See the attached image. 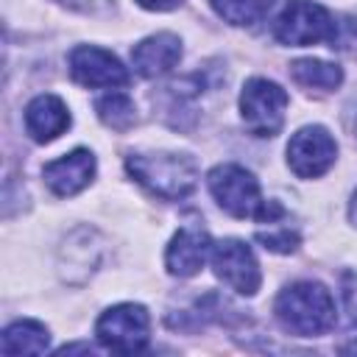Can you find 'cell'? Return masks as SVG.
Masks as SVG:
<instances>
[{
    "label": "cell",
    "mask_w": 357,
    "mask_h": 357,
    "mask_svg": "<svg viewBox=\"0 0 357 357\" xmlns=\"http://www.w3.org/2000/svg\"><path fill=\"white\" fill-rule=\"evenodd\" d=\"M206 184L218 206L231 218H240V220L251 218L259 223H273L284 218V209L276 201H265L254 173H248L240 165L226 162V165L212 167Z\"/></svg>",
    "instance_id": "6da1fadb"
},
{
    "label": "cell",
    "mask_w": 357,
    "mask_h": 357,
    "mask_svg": "<svg viewBox=\"0 0 357 357\" xmlns=\"http://www.w3.org/2000/svg\"><path fill=\"white\" fill-rule=\"evenodd\" d=\"M273 312L282 329L298 337L324 335L335 326V301L329 290L321 282H310V279L287 284L276 296Z\"/></svg>",
    "instance_id": "7a4b0ae2"
},
{
    "label": "cell",
    "mask_w": 357,
    "mask_h": 357,
    "mask_svg": "<svg viewBox=\"0 0 357 357\" xmlns=\"http://www.w3.org/2000/svg\"><path fill=\"white\" fill-rule=\"evenodd\" d=\"M128 176L162 201L187 198L198 184V165L187 153H128Z\"/></svg>",
    "instance_id": "3957f363"
},
{
    "label": "cell",
    "mask_w": 357,
    "mask_h": 357,
    "mask_svg": "<svg viewBox=\"0 0 357 357\" xmlns=\"http://www.w3.org/2000/svg\"><path fill=\"white\" fill-rule=\"evenodd\" d=\"M337 20L312 0H287L273 22V36L290 47H307L318 42H332Z\"/></svg>",
    "instance_id": "277c9868"
},
{
    "label": "cell",
    "mask_w": 357,
    "mask_h": 357,
    "mask_svg": "<svg viewBox=\"0 0 357 357\" xmlns=\"http://www.w3.org/2000/svg\"><path fill=\"white\" fill-rule=\"evenodd\" d=\"M98 343L114 354H139L151 340V315L142 304L126 301L100 312L95 324Z\"/></svg>",
    "instance_id": "5b68a950"
},
{
    "label": "cell",
    "mask_w": 357,
    "mask_h": 357,
    "mask_svg": "<svg viewBox=\"0 0 357 357\" xmlns=\"http://www.w3.org/2000/svg\"><path fill=\"white\" fill-rule=\"evenodd\" d=\"M287 92L268 78H248L240 92V117L254 137H276L284 126Z\"/></svg>",
    "instance_id": "8992f818"
},
{
    "label": "cell",
    "mask_w": 357,
    "mask_h": 357,
    "mask_svg": "<svg viewBox=\"0 0 357 357\" xmlns=\"http://www.w3.org/2000/svg\"><path fill=\"white\" fill-rule=\"evenodd\" d=\"M209 257H212L215 276L223 284H229L240 296H257V290L262 284V271H259V262L248 243H243L237 237H226L220 243H212Z\"/></svg>",
    "instance_id": "52a82bcc"
},
{
    "label": "cell",
    "mask_w": 357,
    "mask_h": 357,
    "mask_svg": "<svg viewBox=\"0 0 357 357\" xmlns=\"http://www.w3.org/2000/svg\"><path fill=\"white\" fill-rule=\"evenodd\" d=\"M337 159V142L324 126H304L287 142V165L298 178L324 176Z\"/></svg>",
    "instance_id": "ba28073f"
},
{
    "label": "cell",
    "mask_w": 357,
    "mask_h": 357,
    "mask_svg": "<svg viewBox=\"0 0 357 357\" xmlns=\"http://www.w3.org/2000/svg\"><path fill=\"white\" fill-rule=\"evenodd\" d=\"M70 75L75 84L89 89H117L128 84V70L103 47L78 45L70 50Z\"/></svg>",
    "instance_id": "9c48e42d"
},
{
    "label": "cell",
    "mask_w": 357,
    "mask_h": 357,
    "mask_svg": "<svg viewBox=\"0 0 357 357\" xmlns=\"http://www.w3.org/2000/svg\"><path fill=\"white\" fill-rule=\"evenodd\" d=\"M95 167H98V165H95L92 151L75 148V151H70V153H64V156L47 162V165L42 167V178H45V184L50 187L53 195L70 198V195H78L84 187L92 184Z\"/></svg>",
    "instance_id": "30bf717a"
},
{
    "label": "cell",
    "mask_w": 357,
    "mask_h": 357,
    "mask_svg": "<svg viewBox=\"0 0 357 357\" xmlns=\"http://www.w3.org/2000/svg\"><path fill=\"white\" fill-rule=\"evenodd\" d=\"M209 254H212V240H209L206 229H201V226H181L173 234V240L167 243V251H165L167 273L178 276V279L195 276L204 268Z\"/></svg>",
    "instance_id": "8fae6325"
},
{
    "label": "cell",
    "mask_w": 357,
    "mask_h": 357,
    "mask_svg": "<svg viewBox=\"0 0 357 357\" xmlns=\"http://www.w3.org/2000/svg\"><path fill=\"white\" fill-rule=\"evenodd\" d=\"M181 59V39L170 31L145 36L131 50V64L142 78H159L170 73Z\"/></svg>",
    "instance_id": "7c38bea8"
},
{
    "label": "cell",
    "mask_w": 357,
    "mask_h": 357,
    "mask_svg": "<svg viewBox=\"0 0 357 357\" xmlns=\"http://www.w3.org/2000/svg\"><path fill=\"white\" fill-rule=\"evenodd\" d=\"M73 117L67 103L59 95H36L25 106V131L33 142H53L70 128Z\"/></svg>",
    "instance_id": "4fadbf2b"
},
{
    "label": "cell",
    "mask_w": 357,
    "mask_h": 357,
    "mask_svg": "<svg viewBox=\"0 0 357 357\" xmlns=\"http://www.w3.org/2000/svg\"><path fill=\"white\" fill-rule=\"evenodd\" d=\"M50 346V332L45 324L22 318L14 321L11 326H6L3 340H0V351L3 354H45V349Z\"/></svg>",
    "instance_id": "5bb4252c"
},
{
    "label": "cell",
    "mask_w": 357,
    "mask_h": 357,
    "mask_svg": "<svg viewBox=\"0 0 357 357\" xmlns=\"http://www.w3.org/2000/svg\"><path fill=\"white\" fill-rule=\"evenodd\" d=\"M290 75L304 89H337L343 84V70L337 64L321 61V59H296L290 64Z\"/></svg>",
    "instance_id": "9a60e30c"
},
{
    "label": "cell",
    "mask_w": 357,
    "mask_h": 357,
    "mask_svg": "<svg viewBox=\"0 0 357 357\" xmlns=\"http://www.w3.org/2000/svg\"><path fill=\"white\" fill-rule=\"evenodd\" d=\"M215 14L234 28H251L265 20L271 0H209Z\"/></svg>",
    "instance_id": "2e32d148"
},
{
    "label": "cell",
    "mask_w": 357,
    "mask_h": 357,
    "mask_svg": "<svg viewBox=\"0 0 357 357\" xmlns=\"http://www.w3.org/2000/svg\"><path fill=\"white\" fill-rule=\"evenodd\" d=\"M95 112L100 117V123L112 131H128L134 123H137V109H134V100L128 95H120V92H109L103 98H98L95 103Z\"/></svg>",
    "instance_id": "e0dca14e"
},
{
    "label": "cell",
    "mask_w": 357,
    "mask_h": 357,
    "mask_svg": "<svg viewBox=\"0 0 357 357\" xmlns=\"http://www.w3.org/2000/svg\"><path fill=\"white\" fill-rule=\"evenodd\" d=\"M271 226H273V229H268V231H257V240H259L265 248H271V251H276V254H290V251L298 248V231H296V229L279 226V220H273Z\"/></svg>",
    "instance_id": "ac0fdd59"
},
{
    "label": "cell",
    "mask_w": 357,
    "mask_h": 357,
    "mask_svg": "<svg viewBox=\"0 0 357 357\" xmlns=\"http://www.w3.org/2000/svg\"><path fill=\"white\" fill-rule=\"evenodd\" d=\"M329 47L332 50H340L346 56H357V20L354 17L337 20V31H335Z\"/></svg>",
    "instance_id": "d6986e66"
},
{
    "label": "cell",
    "mask_w": 357,
    "mask_h": 357,
    "mask_svg": "<svg viewBox=\"0 0 357 357\" xmlns=\"http://www.w3.org/2000/svg\"><path fill=\"white\" fill-rule=\"evenodd\" d=\"M340 296L346 307V318L351 326H357V271H346L340 276Z\"/></svg>",
    "instance_id": "ffe728a7"
},
{
    "label": "cell",
    "mask_w": 357,
    "mask_h": 357,
    "mask_svg": "<svg viewBox=\"0 0 357 357\" xmlns=\"http://www.w3.org/2000/svg\"><path fill=\"white\" fill-rule=\"evenodd\" d=\"M59 3L73 11H81V14H100L112 6V0H59Z\"/></svg>",
    "instance_id": "44dd1931"
},
{
    "label": "cell",
    "mask_w": 357,
    "mask_h": 357,
    "mask_svg": "<svg viewBox=\"0 0 357 357\" xmlns=\"http://www.w3.org/2000/svg\"><path fill=\"white\" fill-rule=\"evenodd\" d=\"M184 0H137V6L148 8V11H173L178 8Z\"/></svg>",
    "instance_id": "7402d4cb"
},
{
    "label": "cell",
    "mask_w": 357,
    "mask_h": 357,
    "mask_svg": "<svg viewBox=\"0 0 357 357\" xmlns=\"http://www.w3.org/2000/svg\"><path fill=\"white\" fill-rule=\"evenodd\" d=\"M340 351H343V354H357V340H351V343L340 346Z\"/></svg>",
    "instance_id": "603a6c76"
},
{
    "label": "cell",
    "mask_w": 357,
    "mask_h": 357,
    "mask_svg": "<svg viewBox=\"0 0 357 357\" xmlns=\"http://www.w3.org/2000/svg\"><path fill=\"white\" fill-rule=\"evenodd\" d=\"M349 215H351V220L357 223V192L351 195V206H349Z\"/></svg>",
    "instance_id": "cb8c5ba5"
}]
</instances>
